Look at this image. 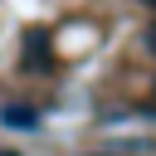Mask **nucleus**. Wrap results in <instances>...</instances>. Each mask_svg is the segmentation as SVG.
Listing matches in <instances>:
<instances>
[{"label":"nucleus","mask_w":156,"mask_h":156,"mask_svg":"<svg viewBox=\"0 0 156 156\" xmlns=\"http://www.w3.org/2000/svg\"><path fill=\"white\" fill-rule=\"evenodd\" d=\"M5 122L10 127H34V112L29 107H5Z\"/></svg>","instance_id":"obj_1"},{"label":"nucleus","mask_w":156,"mask_h":156,"mask_svg":"<svg viewBox=\"0 0 156 156\" xmlns=\"http://www.w3.org/2000/svg\"><path fill=\"white\" fill-rule=\"evenodd\" d=\"M146 49H151V54H156V24H151V29H146Z\"/></svg>","instance_id":"obj_2"},{"label":"nucleus","mask_w":156,"mask_h":156,"mask_svg":"<svg viewBox=\"0 0 156 156\" xmlns=\"http://www.w3.org/2000/svg\"><path fill=\"white\" fill-rule=\"evenodd\" d=\"M146 5H156V0H146Z\"/></svg>","instance_id":"obj_3"}]
</instances>
